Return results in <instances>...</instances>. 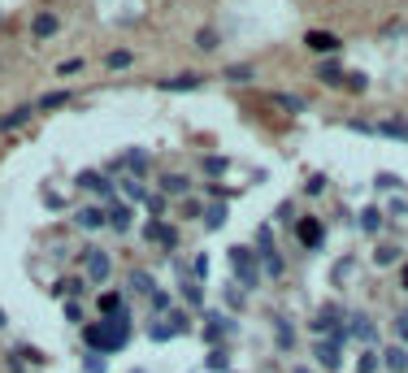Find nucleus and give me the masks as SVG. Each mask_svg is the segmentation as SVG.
<instances>
[{
  "label": "nucleus",
  "mask_w": 408,
  "mask_h": 373,
  "mask_svg": "<svg viewBox=\"0 0 408 373\" xmlns=\"http://www.w3.org/2000/svg\"><path fill=\"white\" fill-rule=\"evenodd\" d=\"M131 66H135V48H113L109 57H104V70H113V74H122Z\"/></svg>",
  "instance_id": "15"
},
{
  "label": "nucleus",
  "mask_w": 408,
  "mask_h": 373,
  "mask_svg": "<svg viewBox=\"0 0 408 373\" xmlns=\"http://www.w3.org/2000/svg\"><path fill=\"white\" fill-rule=\"evenodd\" d=\"M378 364H382V356H378L374 347H365L361 360H357V373H378Z\"/></svg>",
  "instance_id": "32"
},
{
  "label": "nucleus",
  "mask_w": 408,
  "mask_h": 373,
  "mask_svg": "<svg viewBox=\"0 0 408 373\" xmlns=\"http://www.w3.org/2000/svg\"><path fill=\"white\" fill-rule=\"evenodd\" d=\"M399 287L408 291V260H404V270H399Z\"/></svg>",
  "instance_id": "53"
},
{
  "label": "nucleus",
  "mask_w": 408,
  "mask_h": 373,
  "mask_svg": "<svg viewBox=\"0 0 408 373\" xmlns=\"http://www.w3.org/2000/svg\"><path fill=\"white\" fill-rule=\"evenodd\" d=\"M39 109L35 104H18V109H9V113H0V135H14V131H22L31 118H35Z\"/></svg>",
  "instance_id": "6"
},
{
  "label": "nucleus",
  "mask_w": 408,
  "mask_h": 373,
  "mask_svg": "<svg viewBox=\"0 0 408 373\" xmlns=\"http://www.w3.org/2000/svg\"><path fill=\"white\" fill-rule=\"evenodd\" d=\"M56 31H61V14H52V9H39V14L31 18V35H35V39H52Z\"/></svg>",
  "instance_id": "7"
},
{
  "label": "nucleus",
  "mask_w": 408,
  "mask_h": 373,
  "mask_svg": "<svg viewBox=\"0 0 408 373\" xmlns=\"http://www.w3.org/2000/svg\"><path fill=\"white\" fill-rule=\"evenodd\" d=\"M83 265H87V278H91V282H104V278L113 274V256L100 252V247H87V252H83Z\"/></svg>",
  "instance_id": "5"
},
{
  "label": "nucleus",
  "mask_w": 408,
  "mask_h": 373,
  "mask_svg": "<svg viewBox=\"0 0 408 373\" xmlns=\"http://www.w3.org/2000/svg\"><path fill=\"white\" fill-rule=\"evenodd\" d=\"M0 330H5V312H0Z\"/></svg>",
  "instance_id": "55"
},
{
  "label": "nucleus",
  "mask_w": 408,
  "mask_h": 373,
  "mask_svg": "<svg viewBox=\"0 0 408 373\" xmlns=\"http://www.w3.org/2000/svg\"><path fill=\"white\" fill-rule=\"evenodd\" d=\"M296 239H300L304 252H317V247L326 243V226H322L317 218H300V222H296Z\"/></svg>",
  "instance_id": "4"
},
{
  "label": "nucleus",
  "mask_w": 408,
  "mask_h": 373,
  "mask_svg": "<svg viewBox=\"0 0 408 373\" xmlns=\"http://www.w3.org/2000/svg\"><path fill=\"white\" fill-rule=\"evenodd\" d=\"M104 218H109V226L118 230V235L131 230V208H126V204H109V208H104Z\"/></svg>",
  "instance_id": "16"
},
{
  "label": "nucleus",
  "mask_w": 408,
  "mask_h": 373,
  "mask_svg": "<svg viewBox=\"0 0 408 373\" xmlns=\"http://www.w3.org/2000/svg\"><path fill=\"white\" fill-rule=\"evenodd\" d=\"M122 191H126V200H135V204H144V200H148L144 183H135V178H126V183H122Z\"/></svg>",
  "instance_id": "37"
},
{
  "label": "nucleus",
  "mask_w": 408,
  "mask_h": 373,
  "mask_svg": "<svg viewBox=\"0 0 408 373\" xmlns=\"http://www.w3.org/2000/svg\"><path fill=\"white\" fill-rule=\"evenodd\" d=\"M261 265H265V274H269V278H282V274H287V260L278 256V247H274V252H265V256H261Z\"/></svg>",
  "instance_id": "26"
},
{
  "label": "nucleus",
  "mask_w": 408,
  "mask_h": 373,
  "mask_svg": "<svg viewBox=\"0 0 408 373\" xmlns=\"http://www.w3.org/2000/svg\"><path fill=\"white\" fill-rule=\"evenodd\" d=\"M252 66H226V83H252Z\"/></svg>",
  "instance_id": "36"
},
{
  "label": "nucleus",
  "mask_w": 408,
  "mask_h": 373,
  "mask_svg": "<svg viewBox=\"0 0 408 373\" xmlns=\"http://www.w3.org/2000/svg\"><path fill=\"white\" fill-rule=\"evenodd\" d=\"M357 222H361V230H365V235H382V226H387V218H382L374 204H369V208H361V218H357Z\"/></svg>",
  "instance_id": "20"
},
{
  "label": "nucleus",
  "mask_w": 408,
  "mask_h": 373,
  "mask_svg": "<svg viewBox=\"0 0 408 373\" xmlns=\"http://www.w3.org/2000/svg\"><path fill=\"white\" fill-rule=\"evenodd\" d=\"M257 252H261V256H265V252H274V239H269V230H261V235H257Z\"/></svg>",
  "instance_id": "47"
},
{
  "label": "nucleus",
  "mask_w": 408,
  "mask_h": 373,
  "mask_svg": "<svg viewBox=\"0 0 408 373\" xmlns=\"http://www.w3.org/2000/svg\"><path fill=\"white\" fill-rule=\"evenodd\" d=\"M274 330H278V347H282V352H291V347H296V330H291L287 312H274Z\"/></svg>",
  "instance_id": "18"
},
{
  "label": "nucleus",
  "mask_w": 408,
  "mask_h": 373,
  "mask_svg": "<svg viewBox=\"0 0 408 373\" xmlns=\"http://www.w3.org/2000/svg\"><path fill=\"white\" fill-rule=\"evenodd\" d=\"M165 326H169V334H187V312H183V308H169Z\"/></svg>",
  "instance_id": "33"
},
{
  "label": "nucleus",
  "mask_w": 408,
  "mask_h": 373,
  "mask_svg": "<svg viewBox=\"0 0 408 373\" xmlns=\"http://www.w3.org/2000/svg\"><path fill=\"white\" fill-rule=\"evenodd\" d=\"M148 300H152V308H156V312H169V308H174V304H169V295H165V291H152V295H148Z\"/></svg>",
  "instance_id": "44"
},
{
  "label": "nucleus",
  "mask_w": 408,
  "mask_h": 373,
  "mask_svg": "<svg viewBox=\"0 0 408 373\" xmlns=\"http://www.w3.org/2000/svg\"><path fill=\"white\" fill-rule=\"evenodd\" d=\"M83 278H61V282H56V295H61V300H79L83 295Z\"/></svg>",
  "instance_id": "27"
},
{
  "label": "nucleus",
  "mask_w": 408,
  "mask_h": 373,
  "mask_svg": "<svg viewBox=\"0 0 408 373\" xmlns=\"http://www.w3.org/2000/svg\"><path fill=\"white\" fill-rule=\"evenodd\" d=\"M83 66H87L83 57H70V61H61V66H56V74H61V78H66V74H79Z\"/></svg>",
  "instance_id": "41"
},
{
  "label": "nucleus",
  "mask_w": 408,
  "mask_h": 373,
  "mask_svg": "<svg viewBox=\"0 0 408 373\" xmlns=\"http://www.w3.org/2000/svg\"><path fill=\"white\" fill-rule=\"evenodd\" d=\"M96 308H100V322H113V317H122V312H126L118 291H104V295L96 300Z\"/></svg>",
  "instance_id": "14"
},
{
  "label": "nucleus",
  "mask_w": 408,
  "mask_h": 373,
  "mask_svg": "<svg viewBox=\"0 0 408 373\" xmlns=\"http://www.w3.org/2000/svg\"><path fill=\"white\" fill-rule=\"evenodd\" d=\"M322 187H326V178H322V174H313V178H309V195H317Z\"/></svg>",
  "instance_id": "52"
},
{
  "label": "nucleus",
  "mask_w": 408,
  "mask_h": 373,
  "mask_svg": "<svg viewBox=\"0 0 408 373\" xmlns=\"http://www.w3.org/2000/svg\"><path fill=\"white\" fill-rule=\"evenodd\" d=\"M343 83H347V87H352V91H365V74H347Z\"/></svg>",
  "instance_id": "50"
},
{
  "label": "nucleus",
  "mask_w": 408,
  "mask_h": 373,
  "mask_svg": "<svg viewBox=\"0 0 408 373\" xmlns=\"http://www.w3.org/2000/svg\"><path fill=\"white\" fill-rule=\"evenodd\" d=\"M144 239H148V243H161V247H169V252L179 247V230L165 226V222H148V226H144Z\"/></svg>",
  "instance_id": "9"
},
{
  "label": "nucleus",
  "mask_w": 408,
  "mask_h": 373,
  "mask_svg": "<svg viewBox=\"0 0 408 373\" xmlns=\"http://www.w3.org/2000/svg\"><path fill=\"white\" fill-rule=\"evenodd\" d=\"M395 339H399V343L408 347V317H404V312L395 317Z\"/></svg>",
  "instance_id": "46"
},
{
  "label": "nucleus",
  "mask_w": 408,
  "mask_h": 373,
  "mask_svg": "<svg viewBox=\"0 0 408 373\" xmlns=\"http://www.w3.org/2000/svg\"><path fill=\"white\" fill-rule=\"evenodd\" d=\"M200 213H204V208H200L196 200H183V218H200Z\"/></svg>",
  "instance_id": "49"
},
{
  "label": "nucleus",
  "mask_w": 408,
  "mask_h": 373,
  "mask_svg": "<svg viewBox=\"0 0 408 373\" xmlns=\"http://www.w3.org/2000/svg\"><path fill=\"white\" fill-rule=\"evenodd\" d=\"M66 322H83V304L79 300H66Z\"/></svg>",
  "instance_id": "45"
},
{
  "label": "nucleus",
  "mask_w": 408,
  "mask_h": 373,
  "mask_svg": "<svg viewBox=\"0 0 408 373\" xmlns=\"http://www.w3.org/2000/svg\"><path fill=\"white\" fill-rule=\"evenodd\" d=\"M144 204H148V213H152V222H161V213H165V195H148Z\"/></svg>",
  "instance_id": "42"
},
{
  "label": "nucleus",
  "mask_w": 408,
  "mask_h": 373,
  "mask_svg": "<svg viewBox=\"0 0 408 373\" xmlns=\"http://www.w3.org/2000/svg\"><path fill=\"white\" fill-rule=\"evenodd\" d=\"M404 317H408V312H404Z\"/></svg>",
  "instance_id": "56"
},
{
  "label": "nucleus",
  "mask_w": 408,
  "mask_h": 373,
  "mask_svg": "<svg viewBox=\"0 0 408 373\" xmlns=\"http://www.w3.org/2000/svg\"><path fill=\"white\" fill-rule=\"evenodd\" d=\"M313 356H317L326 369H339V364H343V360H339V347H334V343H322V339L313 343Z\"/></svg>",
  "instance_id": "21"
},
{
  "label": "nucleus",
  "mask_w": 408,
  "mask_h": 373,
  "mask_svg": "<svg viewBox=\"0 0 408 373\" xmlns=\"http://www.w3.org/2000/svg\"><path fill=\"white\" fill-rule=\"evenodd\" d=\"M196 87H204L200 74H174V78L161 83V91H196Z\"/></svg>",
  "instance_id": "17"
},
{
  "label": "nucleus",
  "mask_w": 408,
  "mask_h": 373,
  "mask_svg": "<svg viewBox=\"0 0 408 373\" xmlns=\"http://www.w3.org/2000/svg\"><path fill=\"white\" fill-rule=\"evenodd\" d=\"M187 187H191V183H187L183 174H165V178H161V191H165V195H187Z\"/></svg>",
  "instance_id": "25"
},
{
  "label": "nucleus",
  "mask_w": 408,
  "mask_h": 373,
  "mask_svg": "<svg viewBox=\"0 0 408 373\" xmlns=\"http://www.w3.org/2000/svg\"><path fill=\"white\" fill-rule=\"evenodd\" d=\"M126 339H131V317H126V312H122V317H113V322L83 326V343H87L91 352H100V356L122 352V347H126Z\"/></svg>",
  "instance_id": "1"
},
{
  "label": "nucleus",
  "mask_w": 408,
  "mask_h": 373,
  "mask_svg": "<svg viewBox=\"0 0 408 373\" xmlns=\"http://www.w3.org/2000/svg\"><path fill=\"white\" fill-rule=\"evenodd\" d=\"M74 183H79L83 191H91V195H100V204H104V208L113 204V183H109V178H104L100 170H83V174H79Z\"/></svg>",
  "instance_id": "3"
},
{
  "label": "nucleus",
  "mask_w": 408,
  "mask_h": 373,
  "mask_svg": "<svg viewBox=\"0 0 408 373\" xmlns=\"http://www.w3.org/2000/svg\"><path fill=\"white\" fill-rule=\"evenodd\" d=\"M74 91H48L44 100H35V109H61V104H70Z\"/></svg>",
  "instance_id": "31"
},
{
  "label": "nucleus",
  "mask_w": 408,
  "mask_h": 373,
  "mask_svg": "<svg viewBox=\"0 0 408 373\" xmlns=\"http://www.w3.org/2000/svg\"><path fill=\"white\" fill-rule=\"evenodd\" d=\"M152 339H156V343H165V339H174V334H169V326H165V322H152Z\"/></svg>",
  "instance_id": "48"
},
{
  "label": "nucleus",
  "mask_w": 408,
  "mask_h": 373,
  "mask_svg": "<svg viewBox=\"0 0 408 373\" xmlns=\"http://www.w3.org/2000/svg\"><path fill=\"white\" fill-rule=\"evenodd\" d=\"M204 369L222 373V369H226V347H213V352H209V360H204Z\"/></svg>",
  "instance_id": "38"
},
{
  "label": "nucleus",
  "mask_w": 408,
  "mask_h": 373,
  "mask_svg": "<svg viewBox=\"0 0 408 373\" xmlns=\"http://www.w3.org/2000/svg\"><path fill=\"white\" fill-rule=\"evenodd\" d=\"M304 48H313V52H326V57H334V52L343 48V39H334V35H326V31H309V35H304Z\"/></svg>",
  "instance_id": "12"
},
{
  "label": "nucleus",
  "mask_w": 408,
  "mask_h": 373,
  "mask_svg": "<svg viewBox=\"0 0 408 373\" xmlns=\"http://www.w3.org/2000/svg\"><path fill=\"white\" fill-rule=\"evenodd\" d=\"M382 360H387V369H391V373H408V352H404V347H387V352H382Z\"/></svg>",
  "instance_id": "22"
},
{
  "label": "nucleus",
  "mask_w": 408,
  "mask_h": 373,
  "mask_svg": "<svg viewBox=\"0 0 408 373\" xmlns=\"http://www.w3.org/2000/svg\"><path fill=\"white\" fill-rule=\"evenodd\" d=\"M131 291L152 295V291H156V287H152V274H148V270H135V274H131Z\"/></svg>",
  "instance_id": "34"
},
{
  "label": "nucleus",
  "mask_w": 408,
  "mask_h": 373,
  "mask_svg": "<svg viewBox=\"0 0 408 373\" xmlns=\"http://www.w3.org/2000/svg\"><path fill=\"white\" fill-rule=\"evenodd\" d=\"M79 230H104L109 226V218H104V204H87V208H79Z\"/></svg>",
  "instance_id": "11"
},
{
  "label": "nucleus",
  "mask_w": 408,
  "mask_h": 373,
  "mask_svg": "<svg viewBox=\"0 0 408 373\" xmlns=\"http://www.w3.org/2000/svg\"><path fill=\"white\" fill-rule=\"evenodd\" d=\"M122 165H126V170H135V174H148V152H144V148L126 152V156H122Z\"/></svg>",
  "instance_id": "28"
},
{
  "label": "nucleus",
  "mask_w": 408,
  "mask_h": 373,
  "mask_svg": "<svg viewBox=\"0 0 408 373\" xmlns=\"http://www.w3.org/2000/svg\"><path fill=\"white\" fill-rule=\"evenodd\" d=\"M191 278H196V282H200V278H209V256H204V252L191 260Z\"/></svg>",
  "instance_id": "40"
},
{
  "label": "nucleus",
  "mask_w": 408,
  "mask_h": 373,
  "mask_svg": "<svg viewBox=\"0 0 408 373\" xmlns=\"http://www.w3.org/2000/svg\"><path fill=\"white\" fill-rule=\"evenodd\" d=\"M200 218H204V226H209V230H217V226L226 222V204H222V200H217V204H209Z\"/></svg>",
  "instance_id": "29"
},
{
  "label": "nucleus",
  "mask_w": 408,
  "mask_h": 373,
  "mask_svg": "<svg viewBox=\"0 0 408 373\" xmlns=\"http://www.w3.org/2000/svg\"><path fill=\"white\" fill-rule=\"evenodd\" d=\"M291 373H313V369H304V364H300V369H291Z\"/></svg>",
  "instance_id": "54"
},
{
  "label": "nucleus",
  "mask_w": 408,
  "mask_h": 373,
  "mask_svg": "<svg viewBox=\"0 0 408 373\" xmlns=\"http://www.w3.org/2000/svg\"><path fill=\"white\" fill-rule=\"evenodd\" d=\"M274 104H282L287 113H304L309 109V100H300V96H291V91H274Z\"/></svg>",
  "instance_id": "23"
},
{
  "label": "nucleus",
  "mask_w": 408,
  "mask_h": 373,
  "mask_svg": "<svg viewBox=\"0 0 408 373\" xmlns=\"http://www.w3.org/2000/svg\"><path fill=\"white\" fill-rule=\"evenodd\" d=\"M374 135H378V139H395V143H408V122H404V118H391V122H374Z\"/></svg>",
  "instance_id": "13"
},
{
  "label": "nucleus",
  "mask_w": 408,
  "mask_h": 373,
  "mask_svg": "<svg viewBox=\"0 0 408 373\" xmlns=\"http://www.w3.org/2000/svg\"><path fill=\"white\" fill-rule=\"evenodd\" d=\"M226 170H230L226 156H204V174H209V178H222Z\"/></svg>",
  "instance_id": "35"
},
{
  "label": "nucleus",
  "mask_w": 408,
  "mask_h": 373,
  "mask_svg": "<svg viewBox=\"0 0 408 373\" xmlns=\"http://www.w3.org/2000/svg\"><path fill=\"white\" fill-rule=\"evenodd\" d=\"M230 265H235V282H239L244 291H252V287L261 282V274H257V252H252V247H230Z\"/></svg>",
  "instance_id": "2"
},
{
  "label": "nucleus",
  "mask_w": 408,
  "mask_h": 373,
  "mask_svg": "<svg viewBox=\"0 0 408 373\" xmlns=\"http://www.w3.org/2000/svg\"><path fill=\"white\" fill-rule=\"evenodd\" d=\"M217 44H222V35H217L213 26H200V31H196V48H200V52H213Z\"/></svg>",
  "instance_id": "30"
},
{
  "label": "nucleus",
  "mask_w": 408,
  "mask_h": 373,
  "mask_svg": "<svg viewBox=\"0 0 408 373\" xmlns=\"http://www.w3.org/2000/svg\"><path fill=\"white\" fill-rule=\"evenodd\" d=\"M278 222H291V226H296V208L282 204V208H278Z\"/></svg>",
  "instance_id": "51"
},
{
  "label": "nucleus",
  "mask_w": 408,
  "mask_h": 373,
  "mask_svg": "<svg viewBox=\"0 0 408 373\" xmlns=\"http://www.w3.org/2000/svg\"><path fill=\"white\" fill-rule=\"evenodd\" d=\"M399 260V243H378L374 247V265H382V270H387V265H395Z\"/></svg>",
  "instance_id": "24"
},
{
  "label": "nucleus",
  "mask_w": 408,
  "mask_h": 373,
  "mask_svg": "<svg viewBox=\"0 0 408 373\" xmlns=\"http://www.w3.org/2000/svg\"><path fill=\"white\" fill-rule=\"evenodd\" d=\"M347 330H352V339H361L365 347H374V339H378V330H374V322H369L365 312H352V317H347Z\"/></svg>",
  "instance_id": "10"
},
{
  "label": "nucleus",
  "mask_w": 408,
  "mask_h": 373,
  "mask_svg": "<svg viewBox=\"0 0 408 373\" xmlns=\"http://www.w3.org/2000/svg\"><path fill=\"white\" fill-rule=\"evenodd\" d=\"M179 278H183V300H187V304H196V308H204V291H200V282L183 270V265H179Z\"/></svg>",
  "instance_id": "19"
},
{
  "label": "nucleus",
  "mask_w": 408,
  "mask_h": 373,
  "mask_svg": "<svg viewBox=\"0 0 408 373\" xmlns=\"http://www.w3.org/2000/svg\"><path fill=\"white\" fill-rule=\"evenodd\" d=\"M226 304H230V308H244V287L230 282V287H226Z\"/></svg>",
  "instance_id": "43"
},
{
  "label": "nucleus",
  "mask_w": 408,
  "mask_h": 373,
  "mask_svg": "<svg viewBox=\"0 0 408 373\" xmlns=\"http://www.w3.org/2000/svg\"><path fill=\"white\" fill-rule=\"evenodd\" d=\"M313 74L322 78V83H330V87H343V57H322L317 66H313Z\"/></svg>",
  "instance_id": "8"
},
{
  "label": "nucleus",
  "mask_w": 408,
  "mask_h": 373,
  "mask_svg": "<svg viewBox=\"0 0 408 373\" xmlns=\"http://www.w3.org/2000/svg\"><path fill=\"white\" fill-rule=\"evenodd\" d=\"M83 369H87V373H104V369H109V360H104V356H96V352H87V356H83Z\"/></svg>",
  "instance_id": "39"
}]
</instances>
